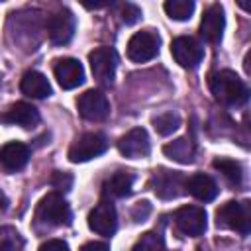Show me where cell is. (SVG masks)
I'll use <instances>...</instances> for the list:
<instances>
[{
    "label": "cell",
    "mask_w": 251,
    "mask_h": 251,
    "mask_svg": "<svg viewBox=\"0 0 251 251\" xmlns=\"http://www.w3.org/2000/svg\"><path fill=\"white\" fill-rule=\"evenodd\" d=\"M208 82L214 98L224 106H241L249 98L247 84L229 69L212 73Z\"/></svg>",
    "instance_id": "6da1fadb"
},
{
    "label": "cell",
    "mask_w": 251,
    "mask_h": 251,
    "mask_svg": "<svg viewBox=\"0 0 251 251\" xmlns=\"http://www.w3.org/2000/svg\"><path fill=\"white\" fill-rule=\"evenodd\" d=\"M71 218H73L71 208L59 192H49L47 196H43L37 204V210H35V224L39 229L41 227L51 229V227H59V226H69Z\"/></svg>",
    "instance_id": "7a4b0ae2"
},
{
    "label": "cell",
    "mask_w": 251,
    "mask_h": 251,
    "mask_svg": "<svg viewBox=\"0 0 251 251\" xmlns=\"http://www.w3.org/2000/svg\"><path fill=\"white\" fill-rule=\"evenodd\" d=\"M216 226L247 235L251 231V202H226L216 212Z\"/></svg>",
    "instance_id": "3957f363"
},
{
    "label": "cell",
    "mask_w": 251,
    "mask_h": 251,
    "mask_svg": "<svg viewBox=\"0 0 251 251\" xmlns=\"http://www.w3.org/2000/svg\"><path fill=\"white\" fill-rule=\"evenodd\" d=\"M106 149H108L106 135L98 133V131H88L75 139V143L69 149V159L73 163H84V161H90V159L102 155Z\"/></svg>",
    "instance_id": "277c9868"
},
{
    "label": "cell",
    "mask_w": 251,
    "mask_h": 251,
    "mask_svg": "<svg viewBox=\"0 0 251 251\" xmlns=\"http://www.w3.org/2000/svg\"><path fill=\"white\" fill-rule=\"evenodd\" d=\"M184 182H186V178H184L182 173H176V171H171V169H157L151 175L149 186L159 198L173 200V198H178L184 192Z\"/></svg>",
    "instance_id": "5b68a950"
},
{
    "label": "cell",
    "mask_w": 251,
    "mask_h": 251,
    "mask_svg": "<svg viewBox=\"0 0 251 251\" xmlns=\"http://www.w3.org/2000/svg\"><path fill=\"white\" fill-rule=\"evenodd\" d=\"M88 63L92 69L94 78L104 84L110 86L114 82L116 76V67H118V55L112 47H98L88 55Z\"/></svg>",
    "instance_id": "8992f818"
},
{
    "label": "cell",
    "mask_w": 251,
    "mask_h": 251,
    "mask_svg": "<svg viewBox=\"0 0 251 251\" xmlns=\"http://www.w3.org/2000/svg\"><path fill=\"white\" fill-rule=\"evenodd\" d=\"M159 45H161V39L155 31H151V29L137 31L127 41V57L133 63H147L153 57H157Z\"/></svg>",
    "instance_id": "52a82bcc"
},
{
    "label": "cell",
    "mask_w": 251,
    "mask_h": 251,
    "mask_svg": "<svg viewBox=\"0 0 251 251\" xmlns=\"http://www.w3.org/2000/svg\"><path fill=\"white\" fill-rule=\"evenodd\" d=\"M171 55L184 69H196L204 57V47L194 37L180 35L171 43Z\"/></svg>",
    "instance_id": "ba28073f"
},
{
    "label": "cell",
    "mask_w": 251,
    "mask_h": 251,
    "mask_svg": "<svg viewBox=\"0 0 251 251\" xmlns=\"http://www.w3.org/2000/svg\"><path fill=\"white\" fill-rule=\"evenodd\" d=\"M78 112L88 122H104L110 116V102L100 90H86L76 100Z\"/></svg>",
    "instance_id": "9c48e42d"
},
{
    "label": "cell",
    "mask_w": 251,
    "mask_h": 251,
    "mask_svg": "<svg viewBox=\"0 0 251 251\" xmlns=\"http://www.w3.org/2000/svg\"><path fill=\"white\" fill-rule=\"evenodd\" d=\"M175 226L182 235L198 237L206 231V212L200 206H182L175 212Z\"/></svg>",
    "instance_id": "30bf717a"
},
{
    "label": "cell",
    "mask_w": 251,
    "mask_h": 251,
    "mask_svg": "<svg viewBox=\"0 0 251 251\" xmlns=\"http://www.w3.org/2000/svg\"><path fill=\"white\" fill-rule=\"evenodd\" d=\"M88 227L98 235H114L118 229V214L110 200H102L88 214Z\"/></svg>",
    "instance_id": "8fae6325"
},
{
    "label": "cell",
    "mask_w": 251,
    "mask_h": 251,
    "mask_svg": "<svg viewBox=\"0 0 251 251\" xmlns=\"http://www.w3.org/2000/svg\"><path fill=\"white\" fill-rule=\"evenodd\" d=\"M118 151L127 159H143L151 153V141L143 127H133L118 139Z\"/></svg>",
    "instance_id": "7c38bea8"
},
{
    "label": "cell",
    "mask_w": 251,
    "mask_h": 251,
    "mask_svg": "<svg viewBox=\"0 0 251 251\" xmlns=\"http://www.w3.org/2000/svg\"><path fill=\"white\" fill-rule=\"evenodd\" d=\"M224 27H226L224 8L220 4L208 6L202 16V22H200V37L210 45H218L222 41Z\"/></svg>",
    "instance_id": "4fadbf2b"
},
{
    "label": "cell",
    "mask_w": 251,
    "mask_h": 251,
    "mask_svg": "<svg viewBox=\"0 0 251 251\" xmlns=\"http://www.w3.org/2000/svg\"><path fill=\"white\" fill-rule=\"evenodd\" d=\"M75 16L71 10L63 8L59 12H55L49 20V25H47V31H49V39L53 45H67L73 35H75Z\"/></svg>",
    "instance_id": "5bb4252c"
},
{
    "label": "cell",
    "mask_w": 251,
    "mask_h": 251,
    "mask_svg": "<svg viewBox=\"0 0 251 251\" xmlns=\"http://www.w3.org/2000/svg\"><path fill=\"white\" fill-rule=\"evenodd\" d=\"M53 71H55L57 82L65 90H73V88H76V86H80L84 82V69H82L78 59H73V57L59 59L55 63Z\"/></svg>",
    "instance_id": "9a60e30c"
},
{
    "label": "cell",
    "mask_w": 251,
    "mask_h": 251,
    "mask_svg": "<svg viewBox=\"0 0 251 251\" xmlns=\"http://www.w3.org/2000/svg\"><path fill=\"white\" fill-rule=\"evenodd\" d=\"M0 122L2 124H10V126L33 127L39 122V112L27 102H16L6 112L0 114Z\"/></svg>",
    "instance_id": "2e32d148"
},
{
    "label": "cell",
    "mask_w": 251,
    "mask_h": 251,
    "mask_svg": "<svg viewBox=\"0 0 251 251\" xmlns=\"http://www.w3.org/2000/svg\"><path fill=\"white\" fill-rule=\"evenodd\" d=\"M184 190H186L188 194H192V196H194L196 200H200V202H210V200H214V198L218 196V192H220L216 180H214L210 175H204V173H196V175L188 176L186 182H184Z\"/></svg>",
    "instance_id": "e0dca14e"
},
{
    "label": "cell",
    "mask_w": 251,
    "mask_h": 251,
    "mask_svg": "<svg viewBox=\"0 0 251 251\" xmlns=\"http://www.w3.org/2000/svg\"><path fill=\"white\" fill-rule=\"evenodd\" d=\"M29 161V147L20 141H10L0 149V163L6 171H22Z\"/></svg>",
    "instance_id": "ac0fdd59"
},
{
    "label": "cell",
    "mask_w": 251,
    "mask_h": 251,
    "mask_svg": "<svg viewBox=\"0 0 251 251\" xmlns=\"http://www.w3.org/2000/svg\"><path fill=\"white\" fill-rule=\"evenodd\" d=\"M163 153H165L169 159L176 161V163L188 165V163H192L194 157H196V143H194L192 137L184 135V137H178V139L167 143V145L163 147Z\"/></svg>",
    "instance_id": "d6986e66"
},
{
    "label": "cell",
    "mask_w": 251,
    "mask_h": 251,
    "mask_svg": "<svg viewBox=\"0 0 251 251\" xmlns=\"http://www.w3.org/2000/svg\"><path fill=\"white\" fill-rule=\"evenodd\" d=\"M133 186V175L126 173V171H118L112 176H108L102 184V194L104 198H126L131 192Z\"/></svg>",
    "instance_id": "ffe728a7"
},
{
    "label": "cell",
    "mask_w": 251,
    "mask_h": 251,
    "mask_svg": "<svg viewBox=\"0 0 251 251\" xmlns=\"http://www.w3.org/2000/svg\"><path fill=\"white\" fill-rule=\"evenodd\" d=\"M20 88L25 96H31V98H47L51 94V84L47 80L45 75H41L39 71H27L24 73L22 76V82H20Z\"/></svg>",
    "instance_id": "44dd1931"
},
{
    "label": "cell",
    "mask_w": 251,
    "mask_h": 251,
    "mask_svg": "<svg viewBox=\"0 0 251 251\" xmlns=\"http://www.w3.org/2000/svg\"><path fill=\"white\" fill-rule=\"evenodd\" d=\"M214 169H218L226 176V180L233 186H239L243 182V169L233 159H214Z\"/></svg>",
    "instance_id": "7402d4cb"
},
{
    "label": "cell",
    "mask_w": 251,
    "mask_h": 251,
    "mask_svg": "<svg viewBox=\"0 0 251 251\" xmlns=\"http://www.w3.org/2000/svg\"><path fill=\"white\" fill-rule=\"evenodd\" d=\"M165 12L171 20L186 22V20H190V16L194 12V2L192 0H169V2H165Z\"/></svg>",
    "instance_id": "603a6c76"
},
{
    "label": "cell",
    "mask_w": 251,
    "mask_h": 251,
    "mask_svg": "<svg viewBox=\"0 0 251 251\" xmlns=\"http://www.w3.org/2000/svg\"><path fill=\"white\" fill-rule=\"evenodd\" d=\"M24 249V237L20 231L12 226L0 227V251H22Z\"/></svg>",
    "instance_id": "cb8c5ba5"
},
{
    "label": "cell",
    "mask_w": 251,
    "mask_h": 251,
    "mask_svg": "<svg viewBox=\"0 0 251 251\" xmlns=\"http://www.w3.org/2000/svg\"><path fill=\"white\" fill-rule=\"evenodd\" d=\"M178 126H180V118H178V114H175V112H165V114L153 118V127H155L157 133H161V135H171V133H175V131L178 129Z\"/></svg>",
    "instance_id": "d4e9b609"
},
{
    "label": "cell",
    "mask_w": 251,
    "mask_h": 251,
    "mask_svg": "<svg viewBox=\"0 0 251 251\" xmlns=\"http://www.w3.org/2000/svg\"><path fill=\"white\" fill-rule=\"evenodd\" d=\"M163 249H165V241H163L161 233L159 231H147L137 239V243L133 245L131 251H163Z\"/></svg>",
    "instance_id": "484cf974"
},
{
    "label": "cell",
    "mask_w": 251,
    "mask_h": 251,
    "mask_svg": "<svg viewBox=\"0 0 251 251\" xmlns=\"http://www.w3.org/2000/svg\"><path fill=\"white\" fill-rule=\"evenodd\" d=\"M120 20H122V24H126V25H131V24H135L139 18H141V10L135 6V4H129V2H126V4H122L120 6Z\"/></svg>",
    "instance_id": "4316f807"
},
{
    "label": "cell",
    "mask_w": 251,
    "mask_h": 251,
    "mask_svg": "<svg viewBox=\"0 0 251 251\" xmlns=\"http://www.w3.org/2000/svg\"><path fill=\"white\" fill-rule=\"evenodd\" d=\"M51 184H53L55 188H59V190H69L71 184H73V176L67 175V173H59V171H55L53 176H51Z\"/></svg>",
    "instance_id": "83f0119b"
},
{
    "label": "cell",
    "mask_w": 251,
    "mask_h": 251,
    "mask_svg": "<svg viewBox=\"0 0 251 251\" xmlns=\"http://www.w3.org/2000/svg\"><path fill=\"white\" fill-rule=\"evenodd\" d=\"M37 251H69V245L63 239H49Z\"/></svg>",
    "instance_id": "f1b7e54d"
},
{
    "label": "cell",
    "mask_w": 251,
    "mask_h": 251,
    "mask_svg": "<svg viewBox=\"0 0 251 251\" xmlns=\"http://www.w3.org/2000/svg\"><path fill=\"white\" fill-rule=\"evenodd\" d=\"M149 212H151L149 202H137V206L133 208V220H135V222H143Z\"/></svg>",
    "instance_id": "f546056e"
},
{
    "label": "cell",
    "mask_w": 251,
    "mask_h": 251,
    "mask_svg": "<svg viewBox=\"0 0 251 251\" xmlns=\"http://www.w3.org/2000/svg\"><path fill=\"white\" fill-rule=\"evenodd\" d=\"M80 251H110V247L106 243H102V241H90Z\"/></svg>",
    "instance_id": "4dcf8cb0"
},
{
    "label": "cell",
    "mask_w": 251,
    "mask_h": 251,
    "mask_svg": "<svg viewBox=\"0 0 251 251\" xmlns=\"http://www.w3.org/2000/svg\"><path fill=\"white\" fill-rule=\"evenodd\" d=\"M8 208V198H6V194L0 190V210H6Z\"/></svg>",
    "instance_id": "1f68e13d"
}]
</instances>
